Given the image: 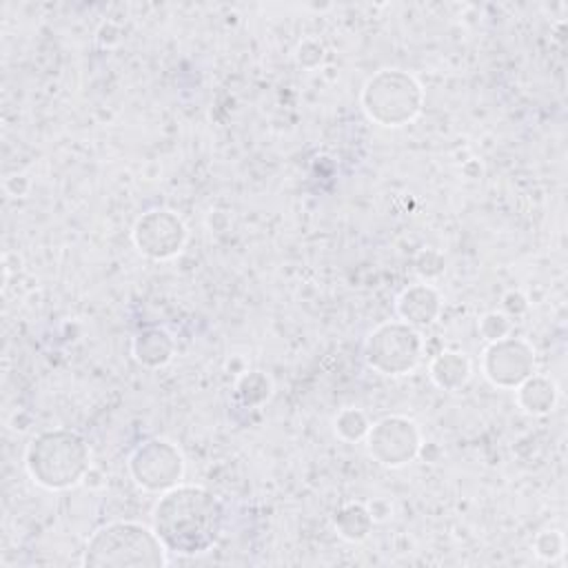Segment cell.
<instances>
[{
    "mask_svg": "<svg viewBox=\"0 0 568 568\" xmlns=\"http://www.w3.org/2000/svg\"><path fill=\"white\" fill-rule=\"evenodd\" d=\"M224 524L222 501L206 488L184 484L164 490L153 508V530L169 552L200 555L220 537Z\"/></svg>",
    "mask_w": 568,
    "mask_h": 568,
    "instance_id": "1",
    "label": "cell"
},
{
    "mask_svg": "<svg viewBox=\"0 0 568 568\" xmlns=\"http://www.w3.org/2000/svg\"><path fill=\"white\" fill-rule=\"evenodd\" d=\"M158 532L138 521H111L87 541L82 564L98 568H160L169 564Z\"/></svg>",
    "mask_w": 568,
    "mask_h": 568,
    "instance_id": "2",
    "label": "cell"
},
{
    "mask_svg": "<svg viewBox=\"0 0 568 568\" xmlns=\"http://www.w3.org/2000/svg\"><path fill=\"white\" fill-rule=\"evenodd\" d=\"M89 446L75 430L55 428L36 435L24 453V466L36 484L49 490L75 486L89 470Z\"/></svg>",
    "mask_w": 568,
    "mask_h": 568,
    "instance_id": "3",
    "label": "cell"
},
{
    "mask_svg": "<svg viewBox=\"0 0 568 568\" xmlns=\"http://www.w3.org/2000/svg\"><path fill=\"white\" fill-rule=\"evenodd\" d=\"M424 102L419 82L399 69H382L362 91V106L366 115L382 126H402L410 122Z\"/></svg>",
    "mask_w": 568,
    "mask_h": 568,
    "instance_id": "4",
    "label": "cell"
},
{
    "mask_svg": "<svg viewBox=\"0 0 568 568\" xmlns=\"http://www.w3.org/2000/svg\"><path fill=\"white\" fill-rule=\"evenodd\" d=\"M424 351L419 331L406 322H384L366 339L364 357L366 364L382 375H406L410 373Z\"/></svg>",
    "mask_w": 568,
    "mask_h": 568,
    "instance_id": "5",
    "label": "cell"
},
{
    "mask_svg": "<svg viewBox=\"0 0 568 568\" xmlns=\"http://www.w3.org/2000/svg\"><path fill=\"white\" fill-rule=\"evenodd\" d=\"M129 470L138 486L153 493H164L178 486L184 473L182 453L166 439H149L129 457Z\"/></svg>",
    "mask_w": 568,
    "mask_h": 568,
    "instance_id": "6",
    "label": "cell"
},
{
    "mask_svg": "<svg viewBox=\"0 0 568 568\" xmlns=\"http://www.w3.org/2000/svg\"><path fill=\"white\" fill-rule=\"evenodd\" d=\"M422 435L413 419L390 415L379 419L366 433L368 455L384 466H404L419 453Z\"/></svg>",
    "mask_w": 568,
    "mask_h": 568,
    "instance_id": "7",
    "label": "cell"
},
{
    "mask_svg": "<svg viewBox=\"0 0 568 568\" xmlns=\"http://www.w3.org/2000/svg\"><path fill=\"white\" fill-rule=\"evenodd\" d=\"M481 368L490 384L501 388H517L532 375L535 351L526 339L501 337L486 346Z\"/></svg>",
    "mask_w": 568,
    "mask_h": 568,
    "instance_id": "8",
    "label": "cell"
},
{
    "mask_svg": "<svg viewBox=\"0 0 568 568\" xmlns=\"http://www.w3.org/2000/svg\"><path fill=\"white\" fill-rule=\"evenodd\" d=\"M133 242L146 257L169 260L182 251L186 242V229L173 211L153 209L135 222Z\"/></svg>",
    "mask_w": 568,
    "mask_h": 568,
    "instance_id": "9",
    "label": "cell"
},
{
    "mask_svg": "<svg viewBox=\"0 0 568 568\" xmlns=\"http://www.w3.org/2000/svg\"><path fill=\"white\" fill-rule=\"evenodd\" d=\"M442 308L439 293L428 284H413L397 297V315L410 326H428Z\"/></svg>",
    "mask_w": 568,
    "mask_h": 568,
    "instance_id": "10",
    "label": "cell"
},
{
    "mask_svg": "<svg viewBox=\"0 0 568 568\" xmlns=\"http://www.w3.org/2000/svg\"><path fill=\"white\" fill-rule=\"evenodd\" d=\"M173 339L162 328H144L133 339V355L140 364L158 368L171 359Z\"/></svg>",
    "mask_w": 568,
    "mask_h": 568,
    "instance_id": "11",
    "label": "cell"
},
{
    "mask_svg": "<svg viewBox=\"0 0 568 568\" xmlns=\"http://www.w3.org/2000/svg\"><path fill=\"white\" fill-rule=\"evenodd\" d=\"M430 377L444 390L462 388L470 377V362L455 351H442L430 362Z\"/></svg>",
    "mask_w": 568,
    "mask_h": 568,
    "instance_id": "12",
    "label": "cell"
},
{
    "mask_svg": "<svg viewBox=\"0 0 568 568\" xmlns=\"http://www.w3.org/2000/svg\"><path fill=\"white\" fill-rule=\"evenodd\" d=\"M517 402L526 413L532 415H544L552 410L557 402V388L548 377L541 375H530L517 386Z\"/></svg>",
    "mask_w": 568,
    "mask_h": 568,
    "instance_id": "13",
    "label": "cell"
},
{
    "mask_svg": "<svg viewBox=\"0 0 568 568\" xmlns=\"http://www.w3.org/2000/svg\"><path fill=\"white\" fill-rule=\"evenodd\" d=\"M371 524H373V515L362 504H348L339 508L335 515V528L348 541L364 539L371 530Z\"/></svg>",
    "mask_w": 568,
    "mask_h": 568,
    "instance_id": "14",
    "label": "cell"
},
{
    "mask_svg": "<svg viewBox=\"0 0 568 568\" xmlns=\"http://www.w3.org/2000/svg\"><path fill=\"white\" fill-rule=\"evenodd\" d=\"M368 428H371V424H368L366 415L357 408H344L335 417V433L346 442H357V439L366 437Z\"/></svg>",
    "mask_w": 568,
    "mask_h": 568,
    "instance_id": "15",
    "label": "cell"
},
{
    "mask_svg": "<svg viewBox=\"0 0 568 568\" xmlns=\"http://www.w3.org/2000/svg\"><path fill=\"white\" fill-rule=\"evenodd\" d=\"M535 552L544 559H555L564 552V537L557 530H546L535 539Z\"/></svg>",
    "mask_w": 568,
    "mask_h": 568,
    "instance_id": "16",
    "label": "cell"
},
{
    "mask_svg": "<svg viewBox=\"0 0 568 568\" xmlns=\"http://www.w3.org/2000/svg\"><path fill=\"white\" fill-rule=\"evenodd\" d=\"M479 331L484 333V337H486V339L495 342V339H501V337H506V335H508V331H510V322H508V317H506V315H501V313H488V315L481 320Z\"/></svg>",
    "mask_w": 568,
    "mask_h": 568,
    "instance_id": "17",
    "label": "cell"
}]
</instances>
